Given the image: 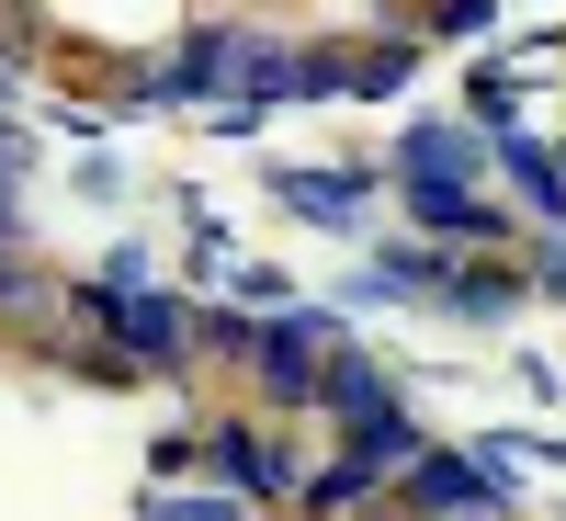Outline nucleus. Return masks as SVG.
<instances>
[{
	"instance_id": "obj_1",
	"label": "nucleus",
	"mask_w": 566,
	"mask_h": 521,
	"mask_svg": "<svg viewBox=\"0 0 566 521\" xmlns=\"http://www.w3.org/2000/svg\"><path fill=\"white\" fill-rule=\"evenodd\" d=\"M408 510H419V521L488 510V477H476V465H453V454H431V465H408Z\"/></svg>"
},
{
	"instance_id": "obj_2",
	"label": "nucleus",
	"mask_w": 566,
	"mask_h": 521,
	"mask_svg": "<svg viewBox=\"0 0 566 521\" xmlns=\"http://www.w3.org/2000/svg\"><path fill=\"white\" fill-rule=\"evenodd\" d=\"M397 159H408V181H431V194H453V170H464V136H442V125H419L408 148H397Z\"/></svg>"
}]
</instances>
